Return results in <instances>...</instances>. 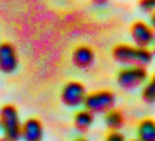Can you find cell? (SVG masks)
<instances>
[{
  "label": "cell",
  "mask_w": 155,
  "mask_h": 141,
  "mask_svg": "<svg viewBox=\"0 0 155 141\" xmlns=\"http://www.w3.org/2000/svg\"><path fill=\"white\" fill-rule=\"evenodd\" d=\"M18 67V55L12 43L2 42L0 43V71L2 73H14Z\"/></svg>",
  "instance_id": "6"
},
{
  "label": "cell",
  "mask_w": 155,
  "mask_h": 141,
  "mask_svg": "<svg viewBox=\"0 0 155 141\" xmlns=\"http://www.w3.org/2000/svg\"><path fill=\"white\" fill-rule=\"evenodd\" d=\"M124 114L118 110H108L107 114H105V124L110 131H118L122 126H124Z\"/></svg>",
  "instance_id": "12"
},
{
  "label": "cell",
  "mask_w": 155,
  "mask_h": 141,
  "mask_svg": "<svg viewBox=\"0 0 155 141\" xmlns=\"http://www.w3.org/2000/svg\"><path fill=\"white\" fill-rule=\"evenodd\" d=\"M75 141H88V139H85V138H78V139H75Z\"/></svg>",
  "instance_id": "18"
},
{
  "label": "cell",
  "mask_w": 155,
  "mask_h": 141,
  "mask_svg": "<svg viewBox=\"0 0 155 141\" xmlns=\"http://www.w3.org/2000/svg\"><path fill=\"white\" fill-rule=\"evenodd\" d=\"M0 128L4 131V138L7 141L22 139L20 116H18V110L14 105H5L0 108Z\"/></svg>",
  "instance_id": "2"
},
{
  "label": "cell",
  "mask_w": 155,
  "mask_h": 141,
  "mask_svg": "<svg viewBox=\"0 0 155 141\" xmlns=\"http://www.w3.org/2000/svg\"><path fill=\"white\" fill-rule=\"evenodd\" d=\"M147 70L140 65H128V67L122 68L117 75V81L124 90H134V88L140 86L147 81Z\"/></svg>",
  "instance_id": "3"
},
{
  "label": "cell",
  "mask_w": 155,
  "mask_h": 141,
  "mask_svg": "<svg viewBox=\"0 0 155 141\" xmlns=\"http://www.w3.org/2000/svg\"><path fill=\"white\" fill-rule=\"evenodd\" d=\"M142 98H143V101H147V103H155V73H153V77L148 80V83L145 85L143 91H142Z\"/></svg>",
  "instance_id": "13"
},
{
  "label": "cell",
  "mask_w": 155,
  "mask_h": 141,
  "mask_svg": "<svg viewBox=\"0 0 155 141\" xmlns=\"http://www.w3.org/2000/svg\"><path fill=\"white\" fill-rule=\"evenodd\" d=\"M92 123H94V113L88 110H82L78 111V113H75V118H74V124L75 128H77L78 131H87L88 128L92 126Z\"/></svg>",
  "instance_id": "11"
},
{
  "label": "cell",
  "mask_w": 155,
  "mask_h": 141,
  "mask_svg": "<svg viewBox=\"0 0 155 141\" xmlns=\"http://www.w3.org/2000/svg\"><path fill=\"white\" fill-rule=\"evenodd\" d=\"M132 141H140V139H132Z\"/></svg>",
  "instance_id": "20"
},
{
  "label": "cell",
  "mask_w": 155,
  "mask_h": 141,
  "mask_svg": "<svg viewBox=\"0 0 155 141\" xmlns=\"http://www.w3.org/2000/svg\"><path fill=\"white\" fill-rule=\"evenodd\" d=\"M115 105V95L108 90H100L94 91V93L87 95L84 100L85 110L92 111V113H107L108 110H112Z\"/></svg>",
  "instance_id": "4"
},
{
  "label": "cell",
  "mask_w": 155,
  "mask_h": 141,
  "mask_svg": "<svg viewBox=\"0 0 155 141\" xmlns=\"http://www.w3.org/2000/svg\"><path fill=\"white\" fill-rule=\"evenodd\" d=\"M138 7L142 12H155V0H138Z\"/></svg>",
  "instance_id": "14"
},
{
  "label": "cell",
  "mask_w": 155,
  "mask_h": 141,
  "mask_svg": "<svg viewBox=\"0 0 155 141\" xmlns=\"http://www.w3.org/2000/svg\"><path fill=\"white\" fill-rule=\"evenodd\" d=\"M105 141H125V136L122 133H118V131H112Z\"/></svg>",
  "instance_id": "15"
},
{
  "label": "cell",
  "mask_w": 155,
  "mask_h": 141,
  "mask_svg": "<svg viewBox=\"0 0 155 141\" xmlns=\"http://www.w3.org/2000/svg\"><path fill=\"white\" fill-rule=\"evenodd\" d=\"M150 27L155 30V12H152V14H150Z\"/></svg>",
  "instance_id": "16"
},
{
  "label": "cell",
  "mask_w": 155,
  "mask_h": 141,
  "mask_svg": "<svg viewBox=\"0 0 155 141\" xmlns=\"http://www.w3.org/2000/svg\"><path fill=\"white\" fill-rule=\"evenodd\" d=\"M0 141H7V139H5V138H0Z\"/></svg>",
  "instance_id": "19"
},
{
  "label": "cell",
  "mask_w": 155,
  "mask_h": 141,
  "mask_svg": "<svg viewBox=\"0 0 155 141\" xmlns=\"http://www.w3.org/2000/svg\"><path fill=\"white\" fill-rule=\"evenodd\" d=\"M153 42H155V40H153ZM153 53H155V47H153Z\"/></svg>",
  "instance_id": "21"
},
{
  "label": "cell",
  "mask_w": 155,
  "mask_h": 141,
  "mask_svg": "<svg viewBox=\"0 0 155 141\" xmlns=\"http://www.w3.org/2000/svg\"><path fill=\"white\" fill-rule=\"evenodd\" d=\"M130 37L137 47L147 48L155 40V30L145 22H135L130 28Z\"/></svg>",
  "instance_id": "7"
},
{
  "label": "cell",
  "mask_w": 155,
  "mask_h": 141,
  "mask_svg": "<svg viewBox=\"0 0 155 141\" xmlns=\"http://www.w3.org/2000/svg\"><path fill=\"white\" fill-rule=\"evenodd\" d=\"M44 126L37 118H28L22 123V139L24 141H42Z\"/></svg>",
  "instance_id": "8"
},
{
  "label": "cell",
  "mask_w": 155,
  "mask_h": 141,
  "mask_svg": "<svg viewBox=\"0 0 155 141\" xmlns=\"http://www.w3.org/2000/svg\"><path fill=\"white\" fill-rule=\"evenodd\" d=\"M137 139L140 141H155V120H142L137 126Z\"/></svg>",
  "instance_id": "10"
},
{
  "label": "cell",
  "mask_w": 155,
  "mask_h": 141,
  "mask_svg": "<svg viewBox=\"0 0 155 141\" xmlns=\"http://www.w3.org/2000/svg\"><path fill=\"white\" fill-rule=\"evenodd\" d=\"M94 60H95V53H94V50H92L90 47H87V45H80V47H77L74 50V53H72V61H74V65L77 68L92 67Z\"/></svg>",
  "instance_id": "9"
},
{
  "label": "cell",
  "mask_w": 155,
  "mask_h": 141,
  "mask_svg": "<svg viewBox=\"0 0 155 141\" xmlns=\"http://www.w3.org/2000/svg\"><path fill=\"white\" fill-rule=\"evenodd\" d=\"M112 57L115 61L125 65H140V67H147L152 63L153 58V52H150L145 47H137V45H117L112 50Z\"/></svg>",
  "instance_id": "1"
},
{
  "label": "cell",
  "mask_w": 155,
  "mask_h": 141,
  "mask_svg": "<svg viewBox=\"0 0 155 141\" xmlns=\"http://www.w3.org/2000/svg\"><path fill=\"white\" fill-rule=\"evenodd\" d=\"M108 0H94V4H97V5H104V4H107Z\"/></svg>",
  "instance_id": "17"
},
{
  "label": "cell",
  "mask_w": 155,
  "mask_h": 141,
  "mask_svg": "<svg viewBox=\"0 0 155 141\" xmlns=\"http://www.w3.org/2000/svg\"><path fill=\"white\" fill-rule=\"evenodd\" d=\"M87 96V91H85V86L80 83V81H68L64 88H62V103L68 108H75L84 105V100Z\"/></svg>",
  "instance_id": "5"
}]
</instances>
